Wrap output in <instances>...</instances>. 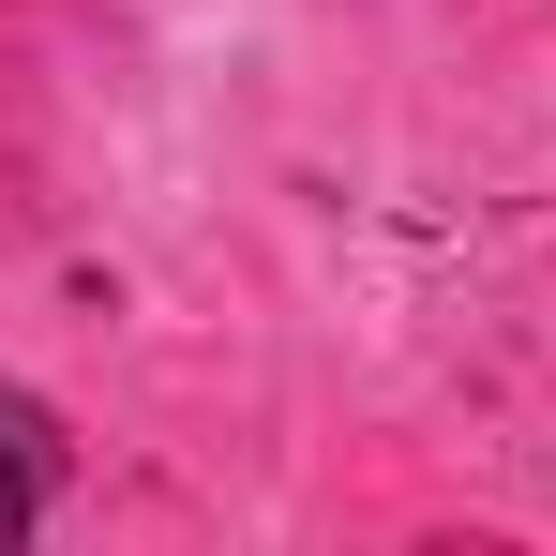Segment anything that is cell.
<instances>
[{
	"label": "cell",
	"mask_w": 556,
	"mask_h": 556,
	"mask_svg": "<svg viewBox=\"0 0 556 556\" xmlns=\"http://www.w3.org/2000/svg\"><path fill=\"white\" fill-rule=\"evenodd\" d=\"M61 481H76V437H61V406L0 376V556L30 542L46 511H61Z\"/></svg>",
	"instance_id": "cell-1"
}]
</instances>
